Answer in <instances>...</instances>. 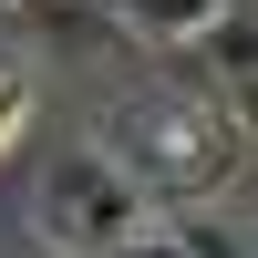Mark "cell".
I'll return each instance as SVG.
<instances>
[{
	"instance_id": "obj_1",
	"label": "cell",
	"mask_w": 258,
	"mask_h": 258,
	"mask_svg": "<svg viewBox=\"0 0 258 258\" xmlns=\"http://www.w3.org/2000/svg\"><path fill=\"white\" fill-rule=\"evenodd\" d=\"M93 155H114L145 207H207L217 186H238L248 135H238V114H207L186 93H124V103H103Z\"/></svg>"
},
{
	"instance_id": "obj_2",
	"label": "cell",
	"mask_w": 258,
	"mask_h": 258,
	"mask_svg": "<svg viewBox=\"0 0 258 258\" xmlns=\"http://www.w3.org/2000/svg\"><path fill=\"white\" fill-rule=\"evenodd\" d=\"M145 217H155V207L135 197V176H124L114 155H93V145L52 155V176H41V238L62 258H103L114 238H135Z\"/></svg>"
},
{
	"instance_id": "obj_3",
	"label": "cell",
	"mask_w": 258,
	"mask_h": 258,
	"mask_svg": "<svg viewBox=\"0 0 258 258\" xmlns=\"http://www.w3.org/2000/svg\"><path fill=\"white\" fill-rule=\"evenodd\" d=\"M186 73V103H207V114H238L248 103V62H258V0H227L217 21H197L186 41H165Z\"/></svg>"
},
{
	"instance_id": "obj_4",
	"label": "cell",
	"mask_w": 258,
	"mask_h": 258,
	"mask_svg": "<svg viewBox=\"0 0 258 258\" xmlns=\"http://www.w3.org/2000/svg\"><path fill=\"white\" fill-rule=\"evenodd\" d=\"M103 11H114V21H124L135 41H155V52H165V41H186L197 21H217L227 0H103Z\"/></svg>"
},
{
	"instance_id": "obj_5",
	"label": "cell",
	"mask_w": 258,
	"mask_h": 258,
	"mask_svg": "<svg viewBox=\"0 0 258 258\" xmlns=\"http://www.w3.org/2000/svg\"><path fill=\"white\" fill-rule=\"evenodd\" d=\"M176 248H186V258H248V238H238L227 217H207V207H186V217H176Z\"/></svg>"
},
{
	"instance_id": "obj_6",
	"label": "cell",
	"mask_w": 258,
	"mask_h": 258,
	"mask_svg": "<svg viewBox=\"0 0 258 258\" xmlns=\"http://www.w3.org/2000/svg\"><path fill=\"white\" fill-rule=\"evenodd\" d=\"M21 124H31V73H0V155H11Z\"/></svg>"
}]
</instances>
